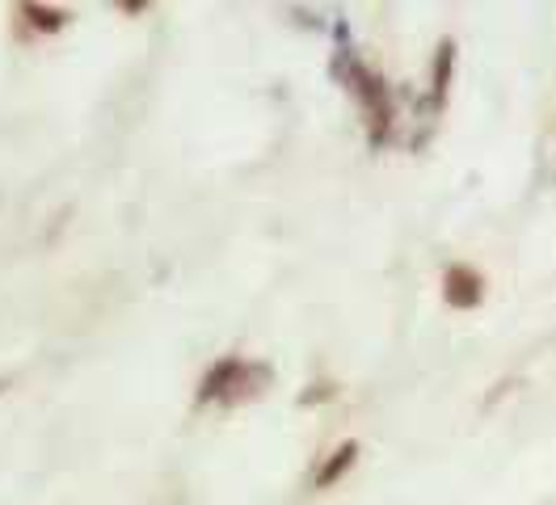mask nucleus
I'll list each match as a JSON object with an SVG mask.
<instances>
[{"label":"nucleus","mask_w":556,"mask_h":505,"mask_svg":"<svg viewBox=\"0 0 556 505\" xmlns=\"http://www.w3.org/2000/svg\"><path fill=\"white\" fill-rule=\"evenodd\" d=\"M241 367H244L241 358H219V363L203 375V383H199V404H207V401L228 404L232 388H237V379H241Z\"/></svg>","instance_id":"obj_1"},{"label":"nucleus","mask_w":556,"mask_h":505,"mask_svg":"<svg viewBox=\"0 0 556 505\" xmlns=\"http://www.w3.org/2000/svg\"><path fill=\"white\" fill-rule=\"evenodd\" d=\"M447 303L452 307H477L481 303V295H485V282L472 274V269H464V266H452L447 269Z\"/></svg>","instance_id":"obj_2"},{"label":"nucleus","mask_w":556,"mask_h":505,"mask_svg":"<svg viewBox=\"0 0 556 505\" xmlns=\"http://www.w3.org/2000/svg\"><path fill=\"white\" fill-rule=\"evenodd\" d=\"M35 30H42V34H55V30H64L68 26V9H55V4H22L17 9Z\"/></svg>","instance_id":"obj_3"},{"label":"nucleus","mask_w":556,"mask_h":505,"mask_svg":"<svg viewBox=\"0 0 556 505\" xmlns=\"http://www.w3.org/2000/svg\"><path fill=\"white\" fill-rule=\"evenodd\" d=\"M354 459H358V442H342V446L329 455V464L316 471V489H329L333 480H342V471L354 468Z\"/></svg>","instance_id":"obj_4"},{"label":"nucleus","mask_w":556,"mask_h":505,"mask_svg":"<svg viewBox=\"0 0 556 505\" xmlns=\"http://www.w3.org/2000/svg\"><path fill=\"white\" fill-rule=\"evenodd\" d=\"M0 388H4V383H0Z\"/></svg>","instance_id":"obj_5"}]
</instances>
